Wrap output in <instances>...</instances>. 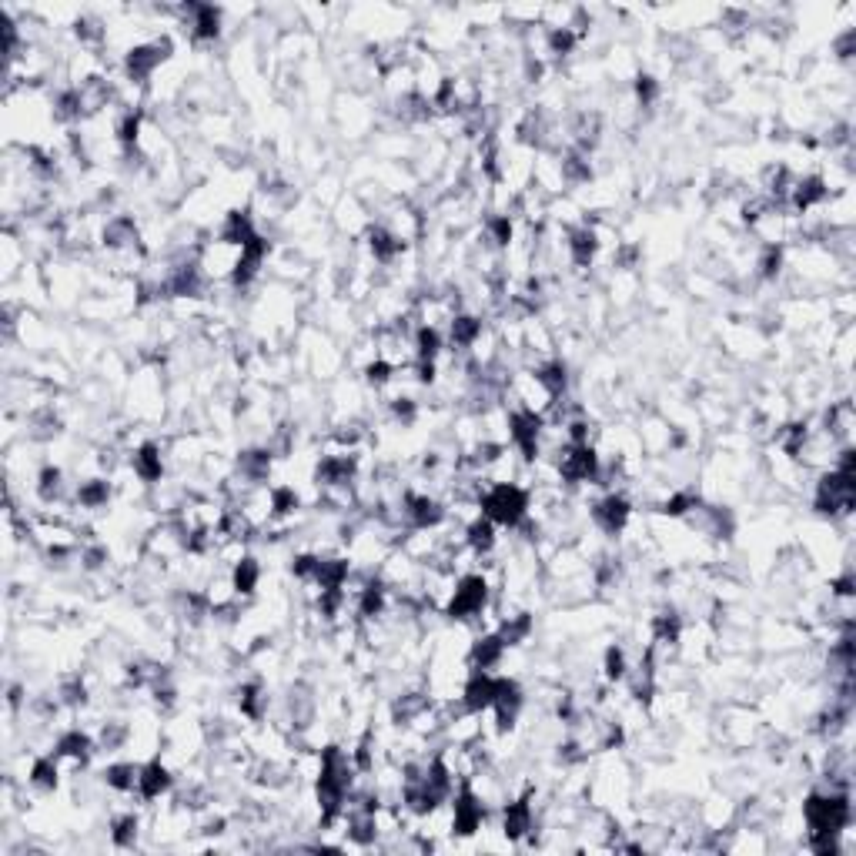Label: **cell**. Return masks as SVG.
<instances>
[{
	"instance_id": "cell-1",
	"label": "cell",
	"mask_w": 856,
	"mask_h": 856,
	"mask_svg": "<svg viewBox=\"0 0 856 856\" xmlns=\"http://www.w3.org/2000/svg\"><path fill=\"white\" fill-rule=\"evenodd\" d=\"M529 509L532 499L519 482H489V489L482 492V515H489L499 529H522Z\"/></svg>"
},
{
	"instance_id": "cell-2",
	"label": "cell",
	"mask_w": 856,
	"mask_h": 856,
	"mask_svg": "<svg viewBox=\"0 0 856 856\" xmlns=\"http://www.w3.org/2000/svg\"><path fill=\"white\" fill-rule=\"evenodd\" d=\"M589 515H592V525H596L602 535H622L632 519V502L622 492L609 489L589 505Z\"/></svg>"
},
{
	"instance_id": "cell-3",
	"label": "cell",
	"mask_w": 856,
	"mask_h": 856,
	"mask_svg": "<svg viewBox=\"0 0 856 856\" xmlns=\"http://www.w3.org/2000/svg\"><path fill=\"white\" fill-rule=\"evenodd\" d=\"M174 790V776L168 770V763L161 760V756H154V760H144L141 763V780H138V800L141 803H154L161 800V796H168Z\"/></svg>"
},
{
	"instance_id": "cell-4",
	"label": "cell",
	"mask_w": 856,
	"mask_h": 856,
	"mask_svg": "<svg viewBox=\"0 0 856 856\" xmlns=\"http://www.w3.org/2000/svg\"><path fill=\"white\" fill-rule=\"evenodd\" d=\"M131 472L144 485H158L164 479V449L158 442H144L131 452Z\"/></svg>"
},
{
	"instance_id": "cell-5",
	"label": "cell",
	"mask_w": 856,
	"mask_h": 856,
	"mask_svg": "<svg viewBox=\"0 0 856 856\" xmlns=\"http://www.w3.org/2000/svg\"><path fill=\"white\" fill-rule=\"evenodd\" d=\"M231 582H235L241 599H251L261 582V562L255 556H245L241 562H235V566H231Z\"/></svg>"
},
{
	"instance_id": "cell-6",
	"label": "cell",
	"mask_w": 856,
	"mask_h": 856,
	"mask_svg": "<svg viewBox=\"0 0 856 856\" xmlns=\"http://www.w3.org/2000/svg\"><path fill=\"white\" fill-rule=\"evenodd\" d=\"M138 833H141V820L134 813H121L111 820V840L114 846H121V850L138 843Z\"/></svg>"
}]
</instances>
